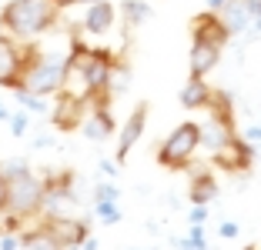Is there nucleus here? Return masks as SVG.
<instances>
[{
  "instance_id": "nucleus-11",
  "label": "nucleus",
  "mask_w": 261,
  "mask_h": 250,
  "mask_svg": "<svg viewBox=\"0 0 261 250\" xmlns=\"http://www.w3.org/2000/svg\"><path fill=\"white\" fill-rule=\"evenodd\" d=\"M81 130H84V137L91 140V144H104L111 134H114V117H111V107L97 104L87 114V120L81 123Z\"/></svg>"
},
{
  "instance_id": "nucleus-8",
  "label": "nucleus",
  "mask_w": 261,
  "mask_h": 250,
  "mask_svg": "<svg viewBox=\"0 0 261 250\" xmlns=\"http://www.w3.org/2000/svg\"><path fill=\"white\" fill-rule=\"evenodd\" d=\"M144 127H147V104H138V107H134V110L127 114V120H124L121 134H117V160L127 157V150L141 140Z\"/></svg>"
},
{
  "instance_id": "nucleus-36",
  "label": "nucleus",
  "mask_w": 261,
  "mask_h": 250,
  "mask_svg": "<svg viewBox=\"0 0 261 250\" xmlns=\"http://www.w3.org/2000/svg\"><path fill=\"white\" fill-rule=\"evenodd\" d=\"M138 250H154V247H138Z\"/></svg>"
},
{
  "instance_id": "nucleus-29",
  "label": "nucleus",
  "mask_w": 261,
  "mask_h": 250,
  "mask_svg": "<svg viewBox=\"0 0 261 250\" xmlns=\"http://www.w3.org/2000/svg\"><path fill=\"white\" fill-rule=\"evenodd\" d=\"M54 144V137L50 134H44V137H37V140H34V147H37V150H44V147H50Z\"/></svg>"
},
{
  "instance_id": "nucleus-13",
  "label": "nucleus",
  "mask_w": 261,
  "mask_h": 250,
  "mask_svg": "<svg viewBox=\"0 0 261 250\" xmlns=\"http://www.w3.org/2000/svg\"><path fill=\"white\" fill-rule=\"evenodd\" d=\"M218 17H221V23L228 27L231 37H241V34H248V30H251V20H254L245 0H228V4L218 10Z\"/></svg>"
},
{
  "instance_id": "nucleus-9",
  "label": "nucleus",
  "mask_w": 261,
  "mask_h": 250,
  "mask_svg": "<svg viewBox=\"0 0 261 250\" xmlns=\"http://www.w3.org/2000/svg\"><path fill=\"white\" fill-rule=\"evenodd\" d=\"M191 34L198 40H207V44H218V47H224L231 40L228 27L221 23V17H218L215 10H204V14L194 17V20H191Z\"/></svg>"
},
{
  "instance_id": "nucleus-23",
  "label": "nucleus",
  "mask_w": 261,
  "mask_h": 250,
  "mask_svg": "<svg viewBox=\"0 0 261 250\" xmlns=\"http://www.w3.org/2000/svg\"><path fill=\"white\" fill-rule=\"evenodd\" d=\"M10 130H14V137H27V127H31V117H27V110H17V114H10Z\"/></svg>"
},
{
  "instance_id": "nucleus-26",
  "label": "nucleus",
  "mask_w": 261,
  "mask_h": 250,
  "mask_svg": "<svg viewBox=\"0 0 261 250\" xmlns=\"http://www.w3.org/2000/svg\"><path fill=\"white\" fill-rule=\"evenodd\" d=\"M218 234H221L224 240H234V237L241 234V227H238V224H234V220H224L221 227H218Z\"/></svg>"
},
{
  "instance_id": "nucleus-15",
  "label": "nucleus",
  "mask_w": 261,
  "mask_h": 250,
  "mask_svg": "<svg viewBox=\"0 0 261 250\" xmlns=\"http://www.w3.org/2000/svg\"><path fill=\"white\" fill-rule=\"evenodd\" d=\"M188 197H191V204H211V200L218 197V183H215V177L207 174V170L194 174L191 190H188Z\"/></svg>"
},
{
  "instance_id": "nucleus-14",
  "label": "nucleus",
  "mask_w": 261,
  "mask_h": 250,
  "mask_svg": "<svg viewBox=\"0 0 261 250\" xmlns=\"http://www.w3.org/2000/svg\"><path fill=\"white\" fill-rule=\"evenodd\" d=\"M84 104L87 100H77L70 97V93H64V100L57 107H50V114H54V123L57 127H74V123H81V114H84Z\"/></svg>"
},
{
  "instance_id": "nucleus-22",
  "label": "nucleus",
  "mask_w": 261,
  "mask_h": 250,
  "mask_svg": "<svg viewBox=\"0 0 261 250\" xmlns=\"http://www.w3.org/2000/svg\"><path fill=\"white\" fill-rule=\"evenodd\" d=\"M27 170H31V164L20 160V157H14V160H7V164H0V180H10V177L27 174Z\"/></svg>"
},
{
  "instance_id": "nucleus-4",
  "label": "nucleus",
  "mask_w": 261,
  "mask_h": 250,
  "mask_svg": "<svg viewBox=\"0 0 261 250\" xmlns=\"http://www.w3.org/2000/svg\"><path fill=\"white\" fill-rule=\"evenodd\" d=\"M201 147L198 140V123H181V127H174L168 134V140L161 144V150H158V164L168 167V170H181V167H188V160L194 157V150Z\"/></svg>"
},
{
  "instance_id": "nucleus-2",
  "label": "nucleus",
  "mask_w": 261,
  "mask_h": 250,
  "mask_svg": "<svg viewBox=\"0 0 261 250\" xmlns=\"http://www.w3.org/2000/svg\"><path fill=\"white\" fill-rule=\"evenodd\" d=\"M64 80H67V57L44 53V50L23 53L20 87H27L31 93H40V97H54V93L64 90Z\"/></svg>"
},
{
  "instance_id": "nucleus-7",
  "label": "nucleus",
  "mask_w": 261,
  "mask_h": 250,
  "mask_svg": "<svg viewBox=\"0 0 261 250\" xmlns=\"http://www.w3.org/2000/svg\"><path fill=\"white\" fill-rule=\"evenodd\" d=\"M114 17H117V10L111 0H94V4H87V14L81 20V27L91 37H104V34L114 30Z\"/></svg>"
},
{
  "instance_id": "nucleus-20",
  "label": "nucleus",
  "mask_w": 261,
  "mask_h": 250,
  "mask_svg": "<svg viewBox=\"0 0 261 250\" xmlns=\"http://www.w3.org/2000/svg\"><path fill=\"white\" fill-rule=\"evenodd\" d=\"M20 247H27V250H61V247L54 243V237L47 234L44 227L34 230V234H23V237H20Z\"/></svg>"
},
{
  "instance_id": "nucleus-21",
  "label": "nucleus",
  "mask_w": 261,
  "mask_h": 250,
  "mask_svg": "<svg viewBox=\"0 0 261 250\" xmlns=\"http://www.w3.org/2000/svg\"><path fill=\"white\" fill-rule=\"evenodd\" d=\"M94 213H97V220L108 224V227L121 224V207H117V200H94Z\"/></svg>"
},
{
  "instance_id": "nucleus-6",
  "label": "nucleus",
  "mask_w": 261,
  "mask_h": 250,
  "mask_svg": "<svg viewBox=\"0 0 261 250\" xmlns=\"http://www.w3.org/2000/svg\"><path fill=\"white\" fill-rule=\"evenodd\" d=\"M20 74H23V53L17 47L14 37H4L0 34V83L4 87H20Z\"/></svg>"
},
{
  "instance_id": "nucleus-34",
  "label": "nucleus",
  "mask_w": 261,
  "mask_h": 250,
  "mask_svg": "<svg viewBox=\"0 0 261 250\" xmlns=\"http://www.w3.org/2000/svg\"><path fill=\"white\" fill-rule=\"evenodd\" d=\"M0 120H10V110H7V107H0Z\"/></svg>"
},
{
  "instance_id": "nucleus-32",
  "label": "nucleus",
  "mask_w": 261,
  "mask_h": 250,
  "mask_svg": "<svg viewBox=\"0 0 261 250\" xmlns=\"http://www.w3.org/2000/svg\"><path fill=\"white\" fill-rule=\"evenodd\" d=\"M224 4H228V0H207V10H215V14H218V10H221Z\"/></svg>"
},
{
  "instance_id": "nucleus-30",
  "label": "nucleus",
  "mask_w": 261,
  "mask_h": 250,
  "mask_svg": "<svg viewBox=\"0 0 261 250\" xmlns=\"http://www.w3.org/2000/svg\"><path fill=\"white\" fill-rule=\"evenodd\" d=\"M100 170H104L108 177H114V174H117V164H111V160H100Z\"/></svg>"
},
{
  "instance_id": "nucleus-5",
  "label": "nucleus",
  "mask_w": 261,
  "mask_h": 250,
  "mask_svg": "<svg viewBox=\"0 0 261 250\" xmlns=\"http://www.w3.org/2000/svg\"><path fill=\"white\" fill-rule=\"evenodd\" d=\"M44 230L54 237V243L61 250H81V243H84V237H87V220H81V217H47Z\"/></svg>"
},
{
  "instance_id": "nucleus-25",
  "label": "nucleus",
  "mask_w": 261,
  "mask_h": 250,
  "mask_svg": "<svg viewBox=\"0 0 261 250\" xmlns=\"http://www.w3.org/2000/svg\"><path fill=\"white\" fill-rule=\"evenodd\" d=\"M188 224H207V204H194V210L188 213Z\"/></svg>"
},
{
  "instance_id": "nucleus-19",
  "label": "nucleus",
  "mask_w": 261,
  "mask_h": 250,
  "mask_svg": "<svg viewBox=\"0 0 261 250\" xmlns=\"http://www.w3.org/2000/svg\"><path fill=\"white\" fill-rule=\"evenodd\" d=\"M127 87H130V70L121 67V64H114V67H111V80H108V97H121Z\"/></svg>"
},
{
  "instance_id": "nucleus-27",
  "label": "nucleus",
  "mask_w": 261,
  "mask_h": 250,
  "mask_svg": "<svg viewBox=\"0 0 261 250\" xmlns=\"http://www.w3.org/2000/svg\"><path fill=\"white\" fill-rule=\"evenodd\" d=\"M0 250H20V237L17 234H4L0 237Z\"/></svg>"
},
{
  "instance_id": "nucleus-3",
  "label": "nucleus",
  "mask_w": 261,
  "mask_h": 250,
  "mask_svg": "<svg viewBox=\"0 0 261 250\" xmlns=\"http://www.w3.org/2000/svg\"><path fill=\"white\" fill-rule=\"evenodd\" d=\"M0 213H10V217H34L40 213V200H44V177H37L34 170L27 174H17L10 180H0Z\"/></svg>"
},
{
  "instance_id": "nucleus-37",
  "label": "nucleus",
  "mask_w": 261,
  "mask_h": 250,
  "mask_svg": "<svg viewBox=\"0 0 261 250\" xmlns=\"http://www.w3.org/2000/svg\"><path fill=\"white\" fill-rule=\"evenodd\" d=\"M0 30H4V23H0Z\"/></svg>"
},
{
  "instance_id": "nucleus-24",
  "label": "nucleus",
  "mask_w": 261,
  "mask_h": 250,
  "mask_svg": "<svg viewBox=\"0 0 261 250\" xmlns=\"http://www.w3.org/2000/svg\"><path fill=\"white\" fill-rule=\"evenodd\" d=\"M117 197H121V187L111 183V180H104V183L94 187V200H117Z\"/></svg>"
},
{
  "instance_id": "nucleus-35",
  "label": "nucleus",
  "mask_w": 261,
  "mask_h": 250,
  "mask_svg": "<svg viewBox=\"0 0 261 250\" xmlns=\"http://www.w3.org/2000/svg\"><path fill=\"white\" fill-rule=\"evenodd\" d=\"M77 4H84V7H87V4H94V0H74V7H77Z\"/></svg>"
},
{
  "instance_id": "nucleus-1",
  "label": "nucleus",
  "mask_w": 261,
  "mask_h": 250,
  "mask_svg": "<svg viewBox=\"0 0 261 250\" xmlns=\"http://www.w3.org/2000/svg\"><path fill=\"white\" fill-rule=\"evenodd\" d=\"M61 10L50 0H10L0 10V23L14 40H34L40 34H47L57 23Z\"/></svg>"
},
{
  "instance_id": "nucleus-33",
  "label": "nucleus",
  "mask_w": 261,
  "mask_h": 250,
  "mask_svg": "<svg viewBox=\"0 0 261 250\" xmlns=\"http://www.w3.org/2000/svg\"><path fill=\"white\" fill-rule=\"evenodd\" d=\"M50 4H54L57 10H64V7H74V0H50Z\"/></svg>"
},
{
  "instance_id": "nucleus-16",
  "label": "nucleus",
  "mask_w": 261,
  "mask_h": 250,
  "mask_svg": "<svg viewBox=\"0 0 261 250\" xmlns=\"http://www.w3.org/2000/svg\"><path fill=\"white\" fill-rule=\"evenodd\" d=\"M174 250H207V234H204V224H191L188 237H174L171 240Z\"/></svg>"
},
{
  "instance_id": "nucleus-31",
  "label": "nucleus",
  "mask_w": 261,
  "mask_h": 250,
  "mask_svg": "<svg viewBox=\"0 0 261 250\" xmlns=\"http://www.w3.org/2000/svg\"><path fill=\"white\" fill-rule=\"evenodd\" d=\"M81 250H97V240H91V234H87L84 243H81Z\"/></svg>"
},
{
  "instance_id": "nucleus-12",
  "label": "nucleus",
  "mask_w": 261,
  "mask_h": 250,
  "mask_svg": "<svg viewBox=\"0 0 261 250\" xmlns=\"http://www.w3.org/2000/svg\"><path fill=\"white\" fill-rule=\"evenodd\" d=\"M177 100H181V107H185V110H207V107H211V100H215V90L207 87L204 77H194L191 74V80L181 87Z\"/></svg>"
},
{
  "instance_id": "nucleus-28",
  "label": "nucleus",
  "mask_w": 261,
  "mask_h": 250,
  "mask_svg": "<svg viewBox=\"0 0 261 250\" xmlns=\"http://www.w3.org/2000/svg\"><path fill=\"white\" fill-rule=\"evenodd\" d=\"M245 140L248 144H261V123H254V127L245 130Z\"/></svg>"
},
{
  "instance_id": "nucleus-10",
  "label": "nucleus",
  "mask_w": 261,
  "mask_h": 250,
  "mask_svg": "<svg viewBox=\"0 0 261 250\" xmlns=\"http://www.w3.org/2000/svg\"><path fill=\"white\" fill-rule=\"evenodd\" d=\"M221 50H224V47H218V44H207V40H198V37H194V44H191V53H188L191 74H194V77H207L211 70L218 67V60H221Z\"/></svg>"
},
{
  "instance_id": "nucleus-38",
  "label": "nucleus",
  "mask_w": 261,
  "mask_h": 250,
  "mask_svg": "<svg viewBox=\"0 0 261 250\" xmlns=\"http://www.w3.org/2000/svg\"><path fill=\"white\" fill-rule=\"evenodd\" d=\"M0 187H4V183H0Z\"/></svg>"
},
{
  "instance_id": "nucleus-17",
  "label": "nucleus",
  "mask_w": 261,
  "mask_h": 250,
  "mask_svg": "<svg viewBox=\"0 0 261 250\" xmlns=\"http://www.w3.org/2000/svg\"><path fill=\"white\" fill-rule=\"evenodd\" d=\"M121 14H124V23H127V27H141V23L151 17V4H147V0H124Z\"/></svg>"
},
{
  "instance_id": "nucleus-18",
  "label": "nucleus",
  "mask_w": 261,
  "mask_h": 250,
  "mask_svg": "<svg viewBox=\"0 0 261 250\" xmlns=\"http://www.w3.org/2000/svg\"><path fill=\"white\" fill-rule=\"evenodd\" d=\"M14 97H17V107L27 110V114H47V110H50V107H47V97L31 93L27 87H14Z\"/></svg>"
}]
</instances>
